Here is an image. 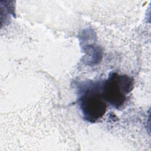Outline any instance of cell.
Masks as SVG:
<instances>
[{"label":"cell","mask_w":151,"mask_h":151,"mask_svg":"<svg viewBox=\"0 0 151 151\" xmlns=\"http://www.w3.org/2000/svg\"><path fill=\"white\" fill-rule=\"evenodd\" d=\"M79 104L87 121L94 123L102 117L107 107L102 94V83L86 85L80 93Z\"/></svg>","instance_id":"6da1fadb"},{"label":"cell","mask_w":151,"mask_h":151,"mask_svg":"<svg viewBox=\"0 0 151 151\" xmlns=\"http://www.w3.org/2000/svg\"><path fill=\"white\" fill-rule=\"evenodd\" d=\"M133 81L126 75L112 73L102 83V94L105 101L116 109L125 102L127 95L132 90Z\"/></svg>","instance_id":"7a4b0ae2"}]
</instances>
